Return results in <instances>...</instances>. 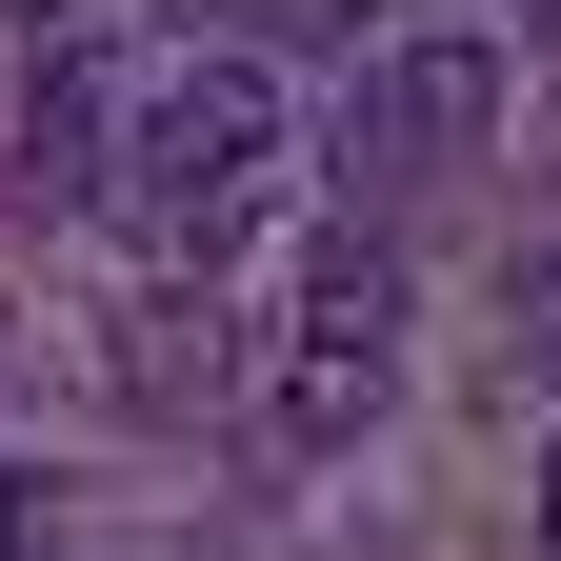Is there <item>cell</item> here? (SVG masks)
<instances>
[{
  "label": "cell",
  "mask_w": 561,
  "mask_h": 561,
  "mask_svg": "<svg viewBox=\"0 0 561 561\" xmlns=\"http://www.w3.org/2000/svg\"><path fill=\"white\" fill-rule=\"evenodd\" d=\"M301 161V101H280V60L261 41H201V60H161V81L121 101V221H140V261L161 280H221V241L261 221V181Z\"/></svg>",
  "instance_id": "1"
},
{
  "label": "cell",
  "mask_w": 561,
  "mask_h": 561,
  "mask_svg": "<svg viewBox=\"0 0 561 561\" xmlns=\"http://www.w3.org/2000/svg\"><path fill=\"white\" fill-rule=\"evenodd\" d=\"M381 401H401V261L341 221V241L301 261V301H280V381H261V421H280V461H341Z\"/></svg>",
  "instance_id": "2"
},
{
  "label": "cell",
  "mask_w": 561,
  "mask_h": 561,
  "mask_svg": "<svg viewBox=\"0 0 561 561\" xmlns=\"http://www.w3.org/2000/svg\"><path fill=\"white\" fill-rule=\"evenodd\" d=\"M481 121H502V41H401L341 101V181H442V161H481Z\"/></svg>",
  "instance_id": "3"
},
{
  "label": "cell",
  "mask_w": 561,
  "mask_h": 561,
  "mask_svg": "<svg viewBox=\"0 0 561 561\" xmlns=\"http://www.w3.org/2000/svg\"><path fill=\"white\" fill-rule=\"evenodd\" d=\"M121 60L101 41H41V81H21V201H101L121 181Z\"/></svg>",
  "instance_id": "4"
},
{
  "label": "cell",
  "mask_w": 561,
  "mask_h": 561,
  "mask_svg": "<svg viewBox=\"0 0 561 561\" xmlns=\"http://www.w3.org/2000/svg\"><path fill=\"white\" fill-rule=\"evenodd\" d=\"M0 561H60V502H41V481H0Z\"/></svg>",
  "instance_id": "5"
},
{
  "label": "cell",
  "mask_w": 561,
  "mask_h": 561,
  "mask_svg": "<svg viewBox=\"0 0 561 561\" xmlns=\"http://www.w3.org/2000/svg\"><path fill=\"white\" fill-rule=\"evenodd\" d=\"M522 341L561 362V241H522Z\"/></svg>",
  "instance_id": "6"
},
{
  "label": "cell",
  "mask_w": 561,
  "mask_h": 561,
  "mask_svg": "<svg viewBox=\"0 0 561 561\" xmlns=\"http://www.w3.org/2000/svg\"><path fill=\"white\" fill-rule=\"evenodd\" d=\"M541 541H561V442H541Z\"/></svg>",
  "instance_id": "7"
},
{
  "label": "cell",
  "mask_w": 561,
  "mask_h": 561,
  "mask_svg": "<svg viewBox=\"0 0 561 561\" xmlns=\"http://www.w3.org/2000/svg\"><path fill=\"white\" fill-rule=\"evenodd\" d=\"M522 21H541V41H561V0H522Z\"/></svg>",
  "instance_id": "8"
}]
</instances>
